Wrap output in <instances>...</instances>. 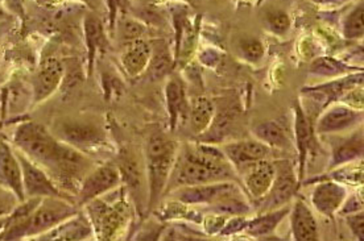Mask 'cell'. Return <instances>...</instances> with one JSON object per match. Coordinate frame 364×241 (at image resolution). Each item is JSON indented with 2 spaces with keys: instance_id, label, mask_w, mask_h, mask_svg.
<instances>
[{
  "instance_id": "cell-25",
  "label": "cell",
  "mask_w": 364,
  "mask_h": 241,
  "mask_svg": "<svg viewBox=\"0 0 364 241\" xmlns=\"http://www.w3.org/2000/svg\"><path fill=\"white\" fill-rule=\"evenodd\" d=\"M252 134H255L256 140L264 143L269 148L287 149L291 146V137L277 122H264L255 125Z\"/></svg>"
},
{
  "instance_id": "cell-22",
  "label": "cell",
  "mask_w": 364,
  "mask_h": 241,
  "mask_svg": "<svg viewBox=\"0 0 364 241\" xmlns=\"http://www.w3.org/2000/svg\"><path fill=\"white\" fill-rule=\"evenodd\" d=\"M151 46L143 40H135L129 43L126 52L122 55V63L124 70L131 77H137L144 72L151 61Z\"/></svg>"
},
{
  "instance_id": "cell-23",
  "label": "cell",
  "mask_w": 364,
  "mask_h": 241,
  "mask_svg": "<svg viewBox=\"0 0 364 241\" xmlns=\"http://www.w3.org/2000/svg\"><path fill=\"white\" fill-rule=\"evenodd\" d=\"M215 117V107L213 102L205 97L193 99L189 107V120L194 134H203L210 128Z\"/></svg>"
},
{
  "instance_id": "cell-20",
  "label": "cell",
  "mask_w": 364,
  "mask_h": 241,
  "mask_svg": "<svg viewBox=\"0 0 364 241\" xmlns=\"http://www.w3.org/2000/svg\"><path fill=\"white\" fill-rule=\"evenodd\" d=\"M294 137H296V145L299 151V159H300V176L299 182L304 181L305 176V168H306V160L308 154L313 144V125L310 122L308 114L302 109L300 103L294 106Z\"/></svg>"
},
{
  "instance_id": "cell-33",
  "label": "cell",
  "mask_w": 364,
  "mask_h": 241,
  "mask_svg": "<svg viewBox=\"0 0 364 241\" xmlns=\"http://www.w3.org/2000/svg\"><path fill=\"white\" fill-rule=\"evenodd\" d=\"M149 63H151V74L156 78H160L165 75L171 70V66H172V63L169 61V57L166 55V52L156 54Z\"/></svg>"
},
{
  "instance_id": "cell-31",
  "label": "cell",
  "mask_w": 364,
  "mask_h": 241,
  "mask_svg": "<svg viewBox=\"0 0 364 241\" xmlns=\"http://www.w3.org/2000/svg\"><path fill=\"white\" fill-rule=\"evenodd\" d=\"M143 33H144V27L134 20H126L120 26L122 38L124 41H127L128 44L135 40H139Z\"/></svg>"
},
{
  "instance_id": "cell-8",
  "label": "cell",
  "mask_w": 364,
  "mask_h": 241,
  "mask_svg": "<svg viewBox=\"0 0 364 241\" xmlns=\"http://www.w3.org/2000/svg\"><path fill=\"white\" fill-rule=\"evenodd\" d=\"M118 166L122 183L126 185L128 193L139 202V205L146 203L148 208V185H146V162L136 152L124 149L115 161Z\"/></svg>"
},
{
  "instance_id": "cell-29",
  "label": "cell",
  "mask_w": 364,
  "mask_h": 241,
  "mask_svg": "<svg viewBox=\"0 0 364 241\" xmlns=\"http://www.w3.org/2000/svg\"><path fill=\"white\" fill-rule=\"evenodd\" d=\"M85 35L86 43L90 49L91 55H94L97 49L103 45V29L98 18L89 15L85 21Z\"/></svg>"
},
{
  "instance_id": "cell-10",
  "label": "cell",
  "mask_w": 364,
  "mask_h": 241,
  "mask_svg": "<svg viewBox=\"0 0 364 241\" xmlns=\"http://www.w3.org/2000/svg\"><path fill=\"white\" fill-rule=\"evenodd\" d=\"M273 164L276 169V176L273 179L272 186L269 188L268 194L263 199H260L263 213L282 207L296 194L297 188L300 186V182L296 178L293 166L288 161H274Z\"/></svg>"
},
{
  "instance_id": "cell-18",
  "label": "cell",
  "mask_w": 364,
  "mask_h": 241,
  "mask_svg": "<svg viewBox=\"0 0 364 241\" xmlns=\"http://www.w3.org/2000/svg\"><path fill=\"white\" fill-rule=\"evenodd\" d=\"M276 176L272 161H257L245 170V186L250 196L260 200L268 194Z\"/></svg>"
},
{
  "instance_id": "cell-38",
  "label": "cell",
  "mask_w": 364,
  "mask_h": 241,
  "mask_svg": "<svg viewBox=\"0 0 364 241\" xmlns=\"http://www.w3.org/2000/svg\"><path fill=\"white\" fill-rule=\"evenodd\" d=\"M247 223L248 220H246L245 218L242 216H235V218H231L230 220H226V223L223 225V228L220 230V235H231V233H237L243 230H246Z\"/></svg>"
},
{
  "instance_id": "cell-17",
  "label": "cell",
  "mask_w": 364,
  "mask_h": 241,
  "mask_svg": "<svg viewBox=\"0 0 364 241\" xmlns=\"http://www.w3.org/2000/svg\"><path fill=\"white\" fill-rule=\"evenodd\" d=\"M94 228L90 219L83 214L70 216L50 231L37 236L38 240H86L90 239Z\"/></svg>"
},
{
  "instance_id": "cell-35",
  "label": "cell",
  "mask_w": 364,
  "mask_h": 241,
  "mask_svg": "<svg viewBox=\"0 0 364 241\" xmlns=\"http://www.w3.org/2000/svg\"><path fill=\"white\" fill-rule=\"evenodd\" d=\"M18 198L7 188L0 186V216H7L18 205Z\"/></svg>"
},
{
  "instance_id": "cell-7",
  "label": "cell",
  "mask_w": 364,
  "mask_h": 241,
  "mask_svg": "<svg viewBox=\"0 0 364 241\" xmlns=\"http://www.w3.org/2000/svg\"><path fill=\"white\" fill-rule=\"evenodd\" d=\"M50 132L57 140L80 151L92 149L106 141L100 125L83 120H60L52 125Z\"/></svg>"
},
{
  "instance_id": "cell-15",
  "label": "cell",
  "mask_w": 364,
  "mask_h": 241,
  "mask_svg": "<svg viewBox=\"0 0 364 241\" xmlns=\"http://www.w3.org/2000/svg\"><path fill=\"white\" fill-rule=\"evenodd\" d=\"M347 198V190L334 181H323L311 193V203L319 214L333 218Z\"/></svg>"
},
{
  "instance_id": "cell-14",
  "label": "cell",
  "mask_w": 364,
  "mask_h": 241,
  "mask_svg": "<svg viewBox=\"0 0 364 241\" xmlns=\"http://www.w3.org/2000/svg\"><path fill=\"white\" fill-rule=\"evenodd\" d=\"M220 149L237 170H246L257 161L267 160L271 154V148L259 140L226 144Z\"/></svg>"
},
{
  "instance_id": "cell-12",
  "label": "cell",
  "mask_w": 364,
  "mask_h": 241,
  "mask_svg": "<svg viewBox=\"0 0 364 241\" xmlns=\"http://www.w3.org/2000/svg\"><path fill=\"white\" fill-rule=\"evenodd\" d=\"M64 75L63 61H60L57 57H46L40 63L31 85L33 92V105H40L50 98L64 80Z\"/></svg>"
},
{
  "instance_id": "cell-1",
  "label": "cell",
  "mask_w": 364,
  "mask_h": 241,
  "mask_svg": "<svg viewBox=\"0 0 364 241\" xmlns=\"http://www.w3.org/2000/svg\"><path fill=\"white\" fill-rule=\"evenodd\" d=\"M234 170L222 149L206 144H189L177 154L166 188L231 181L235 176Z\"/></svg>"
},
{
  "instance_id": "cell-4",
  "label": "cell",
  "mask_w": 364,
  "mask_h": 241,
  "mask_svg": "<svg viewBox=\"0 0 364 241\" xmlns=\"http://www.w3.org/2000/svg\"><path fill=\"white\" fill-rule=\"evenodd\" d=\"M12 145L50 174L55 168L61 141L44 125L36 122H26L16 127L12 134Z\"/></svg>"
},
{
  "instance_id": "cell-30",
  "label": "cell",
  "mask_w": 364,
  "mask_h": 241,
  "mask_svg": "<svg viewBox=\"0 0 364 241\" xmlns=\"http://www.w3.org/2000/svg\"><path fill=\"white\" fill-rule=\"evenodd\" d=\"M343 31L347 38H358L363 36V3H360L347 16Z\"/></svg>"
},
{
  "instance_id": "cell-21",
  "label": "cell",
  "mask_w": 364,
  "mask_h": 241,
  "mask_svg": "<svg viewBox=\"0 0 364 241\" xmlns=\"http://www.w3.org/2000/svg\"><path fill=\"white\" fill-rule=\"evenodd\" d=\"M165 95H166L168 111L171 115V125H172V129H174L180 120H185L186 117H189L191 105L186 100L181 80L177 78H172L166 83Z\"/></svg>"
},
{
  "instance_id": "cell-39",
  "label": "cell",
  "mask_w": 364,
  "mask_h": 241,
  "mask_svg": "<svg viewBox=\"0 0 364 241\" xmlns=\"http://www.w3.org/2000/svg\"><path fill=\"white\" fill-rule=\"evenodd\" d=\"M362 210H363V199L358 196L346 198L343 205H341V208H339L342 215L354 214V213L362 211Z\"/></svg>"
},
{
  "instance_id": "cell-6",
  "label": "cell",
  "mask_w": 364,
  "mask_h": 241,
  "mask_svg": "<svg viewBox=\"0 0 364 241\" xmlns=\"http://www.w3.org/2000/svg\"><path fill=\"white\" fill-rule=\"evenodd\" d=\"M122 185V177L115 162H107L92 169L83 178L75 196V205L83 207L97 198L115 191Z\"/></svg>"
},
{
  "instance_id": "cell-19",
  "label": "cell",
  "mask_w": 364,
  "mask_h": 241,
  "mask_svg": "<svg viewBox=\"0 0 364 241\" xmlns=\"http://www.w3.org/2000/svg\"><path fill=\"white\" fill-rule=\"evenodd\" d=\"M291 233L294 240L314 241L318 239V224L309 205L296 199L291 211Z\"/></svg>"
},
{
  "instance_id": "cell-42",
  "label": "cell",
  "mask_w": 364,
  "mask_h": 241,
  "mask_svg": "<svg viewBox=\"0 0 364 241\" xmlns=\"http://www.w3.org/2000/svg\"><path fill=\"white\" fill-rule=\"evenodd\" d=\"M0 57H1V54H0Z\"/></svg>"
},
{
  "instance_id": "cell-27",
  "label": "cell",
  "mask_w": 364,
  "mask_h": 241,
  "mask_svg": "<svg viewBox=\"0 0 364 241\" xmlns=\"http://www.w3.org/2000/svg\"><path fill=\"white\" fill-rule=\"evenodd\" d=\"M33 105L32 87L24 83H12L6 90V107L9 115L23 114L29 106Z\"/></svg>"
},
{
  "instance_id": "cell-24",
  "label": "cell",
  "mask_w": 364,
  "mask_h": 241,
  "mask_svg": "<svg viewBox=\"0 0 364 241\" xmlns=\"http://www.w3.org/2000/svg\"><path fill=\"white\" fill-rule=\"evenodd\" d=\"M288 214H289V210L284 205L274 208L272 211H265L255 219L248 220L246 227L247 233H250L254 237H262L265 235H269L277 228V225L282 223V219Z\"/></svg>"
},
{
  "instance_id": "cell-32",
  "label": "cell",
  "mask_w": 364,
  "mask_h": 241,
  "mask_svg": "<svg viewBox=\"0 0 364 241\" xmlns=\"http://www.w3.org/2000/svg\"><path fill=\"white\" fill-rule=\"evenodd\" d=\"M240 50L247 60L251 63L259 61L264 54V48L257 40H245L240 45Z\"/></svg>"
},
{
  "instance_id": "cell-37",
  "label": "cell",
  "mask_w": 364,
  "mask_h": 241,
  "mask_svg": "<svg viewBox=\"0 0 364 241\" xmlns=\"http://www.w3.org/2000/svg\"><path fill=\"white\" fill-rule=\"evenodd\" d=\"M347 225L350 231L355 236L358 240L364 239V214L363 210L354 214L346 215Z\"/></svg>"
},
{
  "instance_id": "cell-36",
  "label": "cell",
  "mask_w": 364,
  "mask_h": 241,
  "mask_svg": "<svg viewBox=\"0 0 364 241\" xmlns=\"http://www.w3.org/2000/svg\"><path fill=\"white\" fill-rule=\"evenodd\" d=\"M268 24L273 32L282 35V33L288 32V29L291 27V18L287 14L274 12L268 16Z\"/></svg>"
},
{
  "instance_id": "cell-3",
  "label": "cell",
  "mask_w": 364,
  "mask_h": 241,
  "mask_svg": "<svg viewBox=\"0 0 364 241\" xmlns=\"http://www.w3.org/2000/svg\"><path fill=\"white\" fill-rule=\"evenodd\" d=\"M177 154V144L165 134H156L149 137L144 159L149 211L157 205L166 190Z\"/></svg>"
},
{
  "instance_id": "cell-28",
  "label": "cell",
  "mask_w": 364,
  "mask_h": 241,
  "mask_svg": "<svg viewBox=\"0 0 364 241\" xmlns=\"http://www.w3.org/2000/svg\"><path fill=\"white\" fill-rule=\"evenodd\" d=\"M353 69L350 66H346L345 63L336 61L333 58H318L314 63L310 65L309 72L314 75H321V77H334V75H342L346 73L351 72Z\"/></svg>"
},
{
  "instance_id": "cell-9",
  "label": "cell",
  "mask_w": 364,
  "mask_h": 241,
  "mask_svg": "<svg viewBox=\"0 0 364 241\" xmlns=\"http://www.w3.org/2000/svg\"><path fill=\"white\" fill-rule=\"evenodd\" d=\"M18 154L20 165H21V174H23V188L26 199L27 198H48L64 197V193L55 185V181L36 162L29 160L26 154L18 152ZM69 199V198H68Z\"/></svg>"
},
{
  "instance_id": "cell-41",
  "label": "cell",
  "mask_w": 364,
  "mask_h": 241,
  "mask_svg": "<svg viewBox=\"0 0 364 241\" xmlns=\"http://www.w3.org/2000/svg\"><path fill=\"white\" fill-rule=\"evenodd\" d=\"M333 1H345V0H333Z\"/></svg>"
},
{
  "instance_id": "cell-2",
  "label": "cell",
  "mask_w": 364,
  "mask_h": 241,
  "mask_svg": "<svg viewBox=\"0 0 364 241\" xmlns=\"http://www.w3.org/2000/svg\"><path fill=\"white\" fill-rule=\"evenodd\" d=\"M77 205L64 197L43 198L35 211L23 223L6 225L0 240L36 239L77 214Z\"/></svg>"
},
{
  "instance_id": "cell-13",
  "label": "cell",
  "mask_w": 364,
  "mask_h": 241,
  "mask_svg": "<svg viewBox=\"0 0 364 241\" xmlns=\"http://www.w3.org/2000/svg\"><path fill=\"white\" fill-rule=\"evenodd\" d=\"M0 186L14 193L18 202L26 200L21 165L12 144L0 139Z\"/></svg>"
},
{
  "instance_id": "cell-16",
  "label": "cell",
  "mask_w": 364,
  "mask_h": 241,
  "mask_svg": "<svg viewBox=\"0 0 364 241\" xmlns=\"http://www.w3.org/2000/svg\"><path fill=\"white\" fill-rule=\"evenodd\" d=\"M362 120V112L346 105H336L319 117L318 134H337L350 129Z\"/></svg>"
},
{
  "instance_id": "cell-26",
  "label": "cell",
  "mask_w": 364,
  "mask_h": 241,
  "mask_svg": "<svg viewBox=\"0 0 364 241\" xmlns=\"http://www.w3.org/2000/svg\"><path fill=\"white\" fill-rule=\"evenodd\" d=\"M363 157V134H353L348 140L339 144L333 152L330 169H336L345 164H350L353 161L359 160Z\"/></svg>"
},
{
  "instance_id": "cell-11",
  "label": "cell",
  "mask_w": 364,
  "mask_h": 241,
  "mask_svg": "<svg viewBox=\"0 0 364 241\" xmlns=\"http://www.w3.org/2000/svg\"><path fill=\"white\" fill-rule=\"evenodd\" d=\"M235 194H240V188L231 181H223L206 185L178 188L177 191H174L173 196L180 203L185 205H215L219 200Z\"/></svg>"
},
{
  "instance_id": "cell-5",
  "label": "cell",
  "mask_w": 364,
  "mask_h": 241,
  "mask_svg": "<svg viewBox=\"0 0 364 241\" xmlns=\"http://www.w3.org/2000/svg\"><path fill=\"white\" fill-rule=\"evenodd\" d=\"M87 210V218L90 219L94 233H98L102 240L115 239L118 233L127 227L131 219V205L124 197L118 198L114 202H109L97 198L85 205Z\"/></svg>"
},
{
  "instance_id": "cell-34",
  "label": "cell",
  "mask_w": 364,
  "mask_h": 241,
  "mask_svg": "<svg viewBox=\"0 0 364 241\" xmlns=\"http://www.w3.org/2000/svg\"><path fill=\"white\" fill-rule=\"evenodd\" d=\"M336 181H342L346 183H362L363 182V170L362 168H345L334 173Z\"/></svg>"
},
{
  "instance_id": "cell-40",
  "label": "cell",
  "mask_w": 364,
  "mask_h": 241,
  "mask_svg": "<svg viewBox=\"0 0 364 241\" xmlns=\"http://www.w3.org/2000/svg\"><path fill=\"white\" fill-rule=\"evenodd\" d=\"M7 222H9V215L7 216H0V235L4 231Z\"/></svg>"
}]
</instances>
